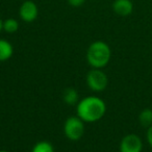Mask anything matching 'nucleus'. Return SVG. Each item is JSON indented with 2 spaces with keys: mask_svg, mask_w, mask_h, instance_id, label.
Returning <instances> with one entry per match:
<instances>
[{
  "mask_svg": "<svg viewBox=\"0 0 152 152\" xmlns=\"http://www.w3.org/2000/svg\"><path fill=\"white\" fill-rule=\"evenodd\" d=\"M113 11L121 17H127L133 11V3L131 0H115L113 2Z\"/></svg>",
  "mask_w": 152,
  "mask_h": 152,
  "instance_id": "7",
  "label": "nucleus"
},
{
  "mask_svg": "<svg viewBox=\"0 0 152 152\" xmlns=\"http://www.w3.org/2000/svg\"><path fill=\"white\" fill-rule=\"evenodd\" d=\"M19 29V23L14 18H9V19L3 21V30L7 34H14Z\"/></svg>",
  "mask_w": 152,
  "mask_h": 152,
  "instance_id": "11",
  "label": "nucleus"
},
{
  "mask_svg": "<svg viewBox=\"0 0 152 152\" xmlns=\"http://www.w3.org/2000/svg\"><path fill=\"white\" fill-rule=\"evenodd\" d=\"M112 50L107 43L103 41H95L87 50V61L94 69H102L110 61Z\"/></svg>",
  "mask_w": 152,
  "mask_h": 152,
  "instance_id": "2",
  "label": "nucleus"
},
{
  "mask_svg": "<svg viewBox=\"0 0 152 152\" xmlns=\"http://www.w3.org/2000/svg\"><path fill=\"white\" fill-rule=\"evenodd\" d=\"M87 85L90 90L93 92H102L107 88L108 78L107 75L101 69L91 70L87 74Z\"/></svg>",
  "mask_w": 152,
  "mask_h": 152,
  "instance_id": "4",
  "label": "nucleus"
},
{
  "mask_svg": "<svg viewBox=\"0 0 152 152\" xmlns=\"http://www.w3.org/2000/svg\"><path fill=\"white\" fill-rule=\"evenodd\" d=\"M146 137H147V142L150 145V147L152 148V125L147 128V133H146Z\"/></svg>",
  "mask_w": 152,
  "mask_h": 152,
  "instance_id": "14",
  "label": "nucleus"
},
{
  "mask_svg": "<svg viewBox=\"0 0 152 152\" xmlns=\"http://www.w3.org/2000/svg\"><path fill=\"white\" fill-rule=\"evenodd\" d=\"M76 112L85 123H94L103 118L106 113V104L97 96H88L76 104Z\"/></svg>",
  "mask_w": 152,
  "mask_h": 152,
  "instance_id": "1",
  "label": "nucleus"
},
{
  "mask_svg": "<svg viewBox=\"0 0 152 152\" xmlns=\"http://www.w3.org/2000/svg\"><path fill=\"white\" fill-rule=\"evenodd\" d=\"M14 47L9 41L0 39V61H5L13 56Z\"/></svg>",
  "mask_w": 152,
  "mask_h": 152,
  "instance_id": "8",
  "label": "nucleus"
},
{
  "mask_svg": "<svg viewBox=\"0 0 152 152\" xmlns=\"http://www.w3.org/2000/svg\"><path fill=\"white\" fill-rule=\"evenodd\" d=\"M64 133L70 141H78L85 133V122L78 116L69 117L64 123Z\"/></svg>",
  "mask_w": 152,
  "mask_h": 152,
  "instance_id": "3",
  "label": "nucleus"
},
{
  "mask_svg": "<svg viewBox=\"0 0 152 152\" xmlns=\"http://www.w3.org/2000/svg\"><path fill=\"white\" fill-rule=\"evenodd\" d=\"M1 30H3V21L0 18V32H1Z\"/></svg>",
  "mask_w": 152,
  "mask_h": 152,
  "instance_id": "15",
  "label": "nucleus"
},
{
  "mask_svg": "<svg viewBox=\"0 0 152 152\" xmlns=\"http://www.w3.org/2000/svg\"><path fill=\"white\" fill-rule=\"evenodd\" d=\"M63 100L68 105H75L79 101L78 93L73 88H68V89L65 90L63 94Z\"/></svg>",
  "mask_w": 152,
  "mask_h": 152,
  "instance_id": "9",
  "label": "nucleus"
},
{
  "mask_svg": "<svg viewBox=\"0 0 152 152\" xmlns=\"http://www.w3.org/2000/svg\"><path fill=\"white\" fill-rule=\"evenodd\" d=\"M39 10L37 4L31 0H26L21 4L19 10V16L24 22H34L38 18Z\"/></svg>",
  "mask_w": 152,
  "mask_h": 152,
  "instance_id": "6",
  "label": "nucleus"
},
{
  "mask_svg": "<svg viewBox=\"0 0 152 152\" xmlns=\"http://www.w3.org/2000/svg\"><path fill=\"white\" fill-rule=\"evenodd\" d=\"M0 152H9V151H7V150H0Z\"/></svg>",
  "mask_w": 152,
  "mask_h": 152,
  "instance_id": "16",
  "label": "nucleus"
},
{
  "mask_svg": "<svg viewBox=\"0 0 152 152\" xmlns=\"http://www.w3.org/2000/svg\"><path fill=\"white\" fill-rule=\"evenodd\" d=\"M119 149L120 152H142L143 142L137 134L129 133L121 140Z\"/></svg>",
  "mask_w": 152,
  "mask_h": 152,
  "instance_id": "5",
  "label": "nucleus"
},
{
  "mask_svg": "<svg viewBox=\"0 0 152 152\" xmlns=\"http://www.w3.org/2000/svg\"><path fill=\"white\" fill-rule=\"evenodd\" d=\"M139 122L145 128H148L152 125V110L145 108L139 115Z\"/></svg>",
  "mask_w": 152,
  "mask_h": 152,
  "instance_id": "10",
  "label": "nucleus"
},
{
  "mask_svg": "<svg viewBox=\"0 0 152 152\" xmlns=\"http://www.w3.org/2000/svg\"><path fill=\"white\" fill-rule=\"evenodd\" d=\"M86 0H68V2L71 7H79L85 3Z\"/></svg>",
  "mask_w": 152,
  "mask_h": 152,
  "instance_id": "13",
  "label": "nucleus"
},
{
  "mask_svg": "<svg viewBox=\"0 0 152 152\" xmlns=\"http://www.w3.org/2000/svg\"><path fill=\"white\" fill-rule=\"evenodd\" d=\"M31 152H54V148H53L52 144L49 142L41 141L34 146Z\"/></svg>",
  "mask_w": 152,
  "mask_h": 152,
  "instance_id": "12",
  "label": "nucleus"
}]
</instances>
